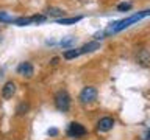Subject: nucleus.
Segmentation results:
<instances>
[{"label":"nucleus","instance_id":"f257e3e1","mask_svg":"<svg viewBox=\"0 0 150 140\" xmlns=\"http://www.w3.org/2000/svg\"><path fill=\"white\" fill-rule=\"evenodd\" d=\"M147 16H150V9H145V11H141V13H138V14H133V16H130V17H127V19H122V20H116V22L110 23V25L105 28L103 34H105V36L116 34V33L125 30V28H128L130 25H133V23L139 22L141 19H144V17H147Z\"/></svg>","mask_w":150,"mask_h":140},{"label":"nucleus","instance_id":"f03ea898","mask_svg":"<svg viewBox=\"0 0 150 140\" xmlns=\"http://www.w3.org/2000/svg\"><path fill=\"white\" fill-rule=\"evenodd\" d=\"M55 106L61 112H67L70 109V97L66 90H59L55 95Z\"/></svg>","mask_w":150,"mask_h":140},{"label":"nucleus","instance_id":"7ed1b4c3","mask_svg":"<svg viewBox=\"0 0 150 140\" xmlns=\"http://www.w3.org/2000/svg\"><path fill=\"white\" fill-rule=\"evenodd\" d=\"M86 132H88L86 128H84L83 125L77 123V121H72L67 128V135L72 139H80V137H83V135H86Z\"/></svg>","mask_w":150,"mask_h":140},{"label":"nucleus","instance_id":"20e7f679","mask_svg":"<svg viewBox=\"0 0 150 140\" xmlns=\"http://www.w3.org/2000/svg\"><path fill=\"white\" fill-rule=\"evenodd\" d=\"M97 98V89L92 87V86H88L84 87L81 92H80V101L83 104H88V103H92L94 100Z\"/></svg>","mask_w":150,"mask_h":140},{"label":"nucleus","instance_id":"39448f33","mask_svg":"<svg viewBox=\"0 0 150 140\" xmlns=\"http://www.w3.org/2000/svg\"><path fill=\"white\" fill-rule=\"evenodd\" d=\"M112 126H114V120L111 117H103L97 123V131L98 132H108V131L112 129Z\"/></svg>","mask_w":150,"mask_h":140},{"label":"nucleus","instance_id":"423d86ee","mask_svg":"<svg viewBox=\"0 0 150 140\" xmlns=\"http://www.w3.org/2000/svg\"><path fill=\"white\" fill-rule=\"evenodd\" d=\"M17 73L22 75V76H27V78H31L33 75H35V69H33L31 62H28V61H25V62H21L17 67Z\"/></svg>","mask_w":150,"mask_h":140},{"label":"nucleus","instance_id":"0eeeda50","mask_svg":"<svg viewBox=\"0 0 150 140\" xmlns=\"http://www.w3.org/2000/svg\"><path fill=\"white\" fill-rule=\"evenodd\" d=\"M16 93V84L13 81H8L5 83V86L2 87V97L5 100H9V98H13V95Z\"/></svg>","mask_w":150,"mask_h":140},{"label":"nucleus","instance_id":"6e6552de","mask_svg":"<svg viewBox=\"0 0 150 140\" xmlns=\"http://www.w3.org/2000/svg\"><path fill=\"white\" fill-rule=\"evenodd\" d=\"M100 48V44H98L97 41H92V42H88V44H84L83 47H80V55H86V53H92V51H96Z\"/></svg>","mask_w":150,"mask_h":140},{"label":"nucleus","instance_id":"1a4fd4ad","mask_svg":"<svg viewBox=\"0 0 150 140\" xmlns=\"http://www.w3.org/2000/svg\"><path fill=\"white\" fill-rule=\"evenodd\" d=\"M81 16H77V17H61V19H56V22L59 23V25H74V23H77L81 20Z\"/></svg>","mask_w":150,"mask_h":140},{"label":"nucleus","instance_id":"9d476101","mask_svg":"<svg viewBox=\"0 0 150 140\" xmlns=\"http://www.w3.org/2000/svg\"><path fill=\"white\" fill-rule=\"evenodd\" d=\"M33 23V17H16L14 20V25L17 27H27V25H31Z\"/></svg>","mask_w":150,"mask_h":140},{"label":"nucleus","instance_id":"9b49d317","mask_svg":"<svg viewBox=\"0 0 150 140\" xmlns=\"http://www.w3.org/2000/svg\"><path fill=\"white\" fill-rule=\"evenodd\" d=\"M64 59H74V58H78V56H81L80 55V50L78 48H67L64 51Z\"/></svg>","mask_w":150,"mask_h":140},{"label":"nucleus","instance_id":"f8f14e48","mask_svg":"<svg viewBox=\"0 0 150 140\" xmlns=\"http://www.w3.org/2000/svg\"><path fill=\"white\" fill-rule=\"evenodd\" d=\"M75 42H77V37H72V36H69V37H66V39H61L59 41V45L63 47V48H70Z\"/></svg>","mask_w":150,"mask_h":140},{"label":"nucleus","instance_id":"ddd939ff","mask_svg":"<svg viewBox=\"0 0 150 140\" xmlns=\"http://www.w3.org/2000/svg\"><path fill=\"white\" fill-rule=\"evenodd\" d=\"M45 13H47V16H50V17H63V14H64V11L59 8H49Z\"/></svg>","mask_w":150,"mask_h":140},{"label":"nucleus","instance_id":"4468645a","mask_svg":"<svg viewBox=\"0 0 150 140\" xmlns=\"http://www.w3.org/2000/svg\"><path fill=\"white\" fill-rule=\"evenodd\" d=\"M14 20H16V17L9 16V14L5 13V11H0V22H3V23H14Z\"/></svg>","mask_w":150,"mask_h":140},{"label":"nucleus","instance_id":"2eb2a0df","mask_svg":"<svg viewBox=\"0 0 150 140\" xmlns=\"http://www.w3.org/2000/svg\"><path fill=\"white\" fill-rule=\"evenodd\" d=\"M28 109H30V106L27 104V103H21V104L17 106V115H23V114H27Z\"/></svg>","mask_w":150,"mask_h":140},{"label":"nucleus","instance_id":"dca6fc26","mask_svg":"<svg viewBox=\"0 0 150 140\" xmlns=\"http://www.w3.org/2000/svg\"><path fill=\"white\" fill-rule=\"evenodd\" d=\"M131 6H133L131 3H120V5H117V9L119 11H130Z\"/></svg>","mask_w":150,"mask_h":140},{"label":"nucleus","instance_id":"f3484780","mask_svg":"<svg viewBox=\"0 0 150 140\" xmlns=\"http://www.w3.org/2000/svg\"><path fill=\"white\" fill-rule=\"evenodd\" d=\"M33 17V23H42V22H45V16H31Z\"/></svg>","mask_w":150,"mask_h":140},{"label":"nucleus","instance_id":"a211bd4d","mask_svg":"<svg viewBox=\"0 0 150 140\" xmlns=\"http://www.w3.org/2000/svg\"><path fill=\"white\" fill-rule=\"evenodd\" d=\"M56 134H58V129L56 128H50L49 129V135H56Z\"/></svg>","mask_w":150,"mask_h":140},{"label":"nucleus","instance_id":"6ab92c4d","mask_svg":"<svg viewBox=\"0 0 150 140\" xmlns=\"http://www.w3.org/2000/svg\"><path fill=\"white\" fill-rule=\"evenodd\" d=\"M144 140H150V129H149V132L145 134V139H144Z\"/></svg>","mask_w":150,"mask_h":140}]
</instances>
